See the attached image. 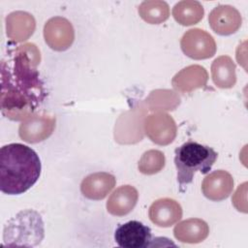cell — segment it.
<instances>
[{"label": "cell", "mask_w": 248, "mask_h": 248, "mask_svg": "<svg viewBox=\"0 0 248 248\" xmlns=\"http://www.w3.org/2000/svg\"><path fill=\"white\" fill-rule=\"evenodd\" d=\"M208 79L206 70L201 65H190L178 72L171 79L173 88L180 93H190L205 86Z\"/></svg>", "instance_id": "14"}, {"label": "cell", "mask_w": 248, "mask_h": 248, "mask_svg": "<svg viewBox=\"0 0 248 248\" xmlns=\"http://www.w3.org/2000/svg\"><path fill=\"white\" fill-rule=\"evenodd\" d=\"M179 97L171 90H155L147 98L150 109H174L179 105Z\"/></svg>", "instance_id": "21"}, {"label": "cell", "mask_w": 248, "mask_h": 248, "mask_svg": "<svg viewBox=\"0 0 248 248\" xmlns=\"http://www.w3.org/2000/svg\"><path fill=\"white\" fill-rule=\"evenodd\" d=\"M40 50L32 43L18 46L13 57L1 62L0 108L2 114L14 121L34 114L46 97L37 66Z\"/></svg>", "instance_id": "1"}, {"label": "cell", "mask_w": 248, "mask_h": 248, "mask_svg": "<svg viewBox=\"0 0 248 248\" xmlns=\"http://www.w3.org/2000/svg\"><path fill=\"white\" fill-rule=\"evenodd\" d=\"M55 128V117L46 113L32 114L24 119L18 128L20 139L29 143L46 140Z\"/></svg>", "instance_id": "9"}, {"label": "cell", "mask_w": 248, "mask_h": 248, "mask_svg": "<svg viewBox=\"0 0 248 248\" xmlns=\"http://www.w3.org/2000/svg\"><path fill=\"white\" fill-rule=\"evenodd\" d=\"M148 216L156 226L169 228L181 219L182 207L173 199H159L150 205Z\"/></svg>", "instance_id": "12"}, {"label": "cell", "mask_w": 248, "mask_h": 248, "mask_svg": "<svg viewBox=\"0 0 248 248\" xmlns=\"http://www.w3.org/2000/svg\"><path fill=\"white\" fill-rule=\"evenodd\" d=\"M44 38L50 48L63 51L72 46L75 40V31L68 19L62 16H54L46 22Z\"/></svg>", "instance_id": "6"}, {"label": "cell", "mask_w": 248, "mask_h": 248, "mask_svg": "<svg viewBox=\"0 0 248 248\" xmlns=\"http://www.w3.org/2000/svg\"><path fill=\"white\" fill-rule=\"evenodd\" d=\"M208 22L215 33L228 36L239 29L242 18L240 13L235 8L229 5H220L210 12Z\"/></svg>", "instance_id": "10"}, {"label": "cell", "mask_w": 248, "mask_h": 248, "mask_svg": "<svg viewBox=\"0 0 248 248\" xmlns=\"http://www.w3.org/2000/svg\"><path fill=\"white\" fill-rule=\"evenodd\" d=\"M218 153L211 147L189 140L175 149L174 164L177 170V181L180 187L190 184L197 171L207 173Z\"/></svg>", "instance_id": "3"}, {"label": "cell", "mask_w": 248, "mask_h": 248, "mask_svg": "<svg viewBox=\"0 0 248 248\" xmlns=\"http://www.w3.org/2000/svg\"><path fill=\"white\" fill-rule=\"evenodd\" d=\"M139 199L137 189L131 185L118 187L107 202V210L114 216H124L130 213Z\"/></svg>", "instance_id": "16"}, {"label": "cell", "mask_w": 248, "mask_h": 248, "mask_svg": "<svg viewBox=\"0 0 248 248\" xmlns=\"http://www.w3.org/2000/svg\"><path fill=\"white\" fill-rule=\"evenodd\" d=\"M146 136L156 144L168 145L176 137V124L173 118L166 112H156L144 120Z\"/></svg>", "instance_id": "7"}, {"label": "cell", "mask_w": 248, "mask_h": 248, "mask_svg": "<svg viewBox=\"0 0 248 248\" xmlns=\"http://www.w3.org/2000/svg\"><path fill=\"white\" fill-rule=\"evenodd\" d=\"M115 177L108 172H95L87 175L80 184L82 195L89 200H103L115 186Z\"/></svg>", "instance_id": "15"}, {"label": "cell", "mask_w": 248, "mask_h": 248, "mask_svg": "<svg viewBox=\"0 0 248 248\" xmlns=\"http://www.w3.org/2000/svg\"><path fill=\"white\" fill-rule=\"evenodd\" d=\"M42 165L38 154L22 143H10L0 149V190L19 195L39 179Z\"/></svg>", "instance_id": "2"}, {"label": "cell", "mask_w": 248, "mask_h": 248, "mask_svg": "<svg viewBox=\"0 0 248 248\" xmlns=\"http://www.w3.org/2000/svg\"><path fill=\"white\" fill-rule=\"evenodd\" d=\"M209 233L207 223L199 218H190L178 223L173 229L174 237L183 243H200Z\"/></svg>", "instance_id": "17"}, {"label": "cell", "mask_w": 248, "mask_h": 248, "mask_svg": "<svg viewBox=\"0 0 248 248\" xmlns=\"http://www.w3.org/2000/svg\"><path fill=\"white\" fill-rule=\"evenodd\" d=\"M203 8L198 1L184 0L176 3L172 9L174 19L181 25H193L203 17Z\"/></svg>", "instance_id": "19"}, {"label": "cell", "mask_w": 248, "mask_h": 248, "mask_svg": "<svg viewBox=\"0 0 248 248\" xmlns=\"http://www.w3.org/2000/svg\"><path fill=\"white\" fill-rule=\"evenodd\" d=\"M211 77L219 88H232L236 82L235 64L228 55L217 57L211 64Z\"/></svg>", "instance_id": "18"}, {"label": "cell", "mask_w": 248, "mask_h": 248, "mask_svg": "<svg viewBox=\"0 0 248 248\" xmlns=\"http://www.w3.org/2000/svg\"><path fill=\"white\" fill-rule=\"evenodd\" d=\"M114 239L122 248L149 247L152 242L151 230L139 221H129L117 227Z\"/></svg>", "instance_id": "8"}, {"label": "cell", "mask_w": 248, "mask_h": 248, "mask_svg": "<svg viewBox=\"0 0 248 248\" xmlns=\"http://www.w3.org/2000/svg\"><path fill=\"white\" fill-rule=\"evenodd\" d=\"M233 189L232 176L226 170H214L206 175L202 183V194L211 201L220 202L227 199Z\"/></svg>", "instance_id": "11"}, {"label": "cell", "mask_w": 248, "mask_h": 248, "mask_svg": "<svg viewBox=\"0 0 248 248\" xmlns=\"http://www.w3.org/2000/svg\"><path fill=\"white\" fill-rule=\"evenodd\" d=\"M180 46L185 55L196 60L210 58L216 52V43L213 37L200 28H193L184 33Z\"/></svg>", "instance_id": "5"}, {"label": "cell", "mask_w": 248, "mask_h": 248, "mask_svg": "<svg viewBox=\"0 0 248 248\" xmlns=\"http://www.w3.org/2000/svg\"><path fill=\"white\" fill-rule=\"evenodd\" d=\"M44 238V223L34 210H23L13 217L4 228L6 246H36Z\"/></svg>", "instance_id": "4"}, {"label": "cell", "mask_w": 248, "mask_h": 248, "mask_svg": "<svg viewBox=\"0 0 248 248\" xmlns=\"http://www.w3.org/2000/svg\"><path fill=\"white\" fill-rule=\"evenodd\" d=\"M140 17L150 24H159L169 18L170 8L164 1H144L139 7Z\"/></svg>", "instance_id": "20"}, {"label": "cell", "mask_w": 248, "mask_h": 248, "mask_svg": "<svg viewBox=\"0 0 248 248\" xmlns=\"http://www.w3.org/2000/svg\"><path fill=\"white\" fill-rule=\"evenodd\" d=\"M36 21L32 15L27 12L16 11L6 16V34L15 42L28 40L34 33Z\"/></svg>", "instance_id": "13"}, {"label": "cell", "mask_w": 248, "mask_h": 248, "mask_svg": "<svg viewBox=\"0 0 248 248\" xmlns=\"http://www.w3.org/2000/svg\"><path fill=\"white\" fill-rule=\"evenodd\" d=\"M166 159L162 151L151 149L144 152L139 161L138 169L143 174H155L163 170Z\"/></svg>", "instance_id": "22"}]
</instances>
